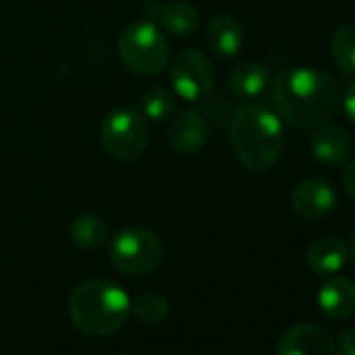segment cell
Listing matches in <instances>:
<instances>
[{
    "instance_id": "cell-24",
    "label": "cell",
    "mask_w": 355,
    "mask_h": 355,
    "mask_svg": "<svg viewBox=\"0 0 355 355\" xmlns=\"http://www.w3.org/2000/svg\"><path fill=\"white\" fill-rule=\"evenodd\" d=\"M340 184H343V191H345L351 199H355V159L345 167V171H343V175H340Z\"/></svg>"
},
{
    "instance_id": "cell-20",
    "label": "cell",
    "mask_w": 355,
    "mask_h": 355,
    "mask_svg": "<svg viewBox=\"0 0 355 355\" xmlns=\"http://www.w3.org/2000/svg\"><path fill=\"white\" fill-rule=\"evenodd\" d=\"M173 109H175V98L167 88L157 86V88L146 90V94L142 96V111L153 121H161L169 117Z\"/></svg>"
},
{
    "instance_id": "cell-23",
    "label": "cell",
    "mask_w": 355,
    "mask_h": 355,
    "mask_svg": "<svg viewBox=\"0 0 355 355\" xmlns=\"http://www.w3.org/2000/svg\"><path fill=\"white\" fill-rule=\"evenodd\" d=\"M336 353L338 355H355V328L340 332L336 340Z\"/></svg>"
},
{
    "instance_id": "cell-11",
    "label": "cell",
    "mask_w": 355,
    "mask_h": 355,
    "mask_svg": "<svg viewBox=\"0 0 355 355\" xmlns=\"http://www.w3.org/2000/svg\"><path fill=\"white\" fill-rule=\"evenodd\" d=\"M209 136V123L199 111H184L169 125V144L180 155L199 153Z\"/></svg>"
},
{
    "instance_id": "cell-22",
    "label": "cell",
    "mask_w": 355,
    "mask_h": 355,
    "mask_svg": "<svg viewBox=\"0 0 355 355\" xmlns=\"http://www.w3.org/2000/svg\"><path fill=\"white\" fill-rule=\"evenodd\" d=\"M340 105H343V109H345L347 119L355 125V80L347 86L345 94L340 96Z\"/></svg>"
},
{
    "instance_id": "cell-14",
    "label": "cell",
    "mask_w": 355,
    "mask_h": 355,
    "mask_svg": "<svg viewBox=\"0 0 355 355\" xmlns=\"http://www.w3.org/2000/svg\"><path fill=\"white\" fill-rule=\"evenodd\" d=\"M270 86V71L261 63H241L228 76L230 92L241 101H255Z\"/></svg>"
},
{
    "instance_id": "cell-7",
    "label": "cell",
    "mask_w": 355,
    "mask_h": 355,
    "mask_svg": "<svg viewBox=\"0 0 355 355\" xmlns=\"http://www.w3.org/2000/svg\"><path fill=\"white\" fill-rule=\"evenodd\" d=\"M169 78L173 90L187 101L207 98L216 84V71L209 57L195 49H187L173 57Z\"/></svg>"
},
{
    "instance_id": "cell-8",
    "label": "cell",
    "mask_w": 355,
    "mask_h": 355,
    "mask_svg": "<svg viewBox=\"0 0 355 355\" xmlns=\"http://www.w3.org/2000/svg\"><path fill=\"white\" fill-rule=\"evenodd\" d=\"M293 211L307 222H318L326 218L334 205H336V193L334 187L326 180V178L313 175L307 180L299 182L291 197Z\"/></svg>"
},
{
    "instance_id": "cell-21",
    "label": "cell",
    "mask_w": 355,
    "mask_h": 355,
    "mask_svg": "<svg viewBox=\"0 0 355 355\" xmlns=\"http://www.w3.org/2000/svg\"><path fill=\"white\" fill-rule=\"evenodd\" d=\"M205 101V113L214 123H222L228 115V103L224 98H203Z\"/></svg>"
},
{
    "instance_id": "cell-5",
    "label": "cell",
    "mask_w": 355,
    "mask_h": 355,
    "mask_svg": "<svg viewBox=\"0 0 355 355\" xmlns=\"http://www.w3.org/2000/svg\"><path fill=\"white\" fill-rule=\"evenodd\" d=\"M109 259L113 268L125 276H146L159 268L163 259V245L155 232L130 226L115 234Z\"/></svg>"
},
{
    "instance_id": "cell-12",
    "label": "cell",
    "mask_w": 355,
    "mask_h": 355,
    "mask_svg": "<svg viewBox=\"0 0 355 355\" xmlns=\"http://www.w3.org/2000/svg\"><path fill=\"white\" fill-rule=\"evenodd\" d=\"M320 309L332 320H347L355 313V282L345 276H330L318 291Z\"/></svg>"
},
{
    "instance_id": "cell-26",
    "label": "cell",
    "mask_w": 355,
    "mask_h": 355,
    "mask_svg": "<svg viewBox=\"0 0 355 355\" xmlns=\"http://www.w3.org/2000/svg\"><path fill=\"white\" fill-rule=\"evenodd\" d=\"M115 355H128V353H115Z\"/></svg>"
},
{
    "instance_id": "cell-10",
    "label": "cell",
    "mask_w": 355,
    "mask_h": 355,
    "mask_svg": "<svg viewBox=\"0 0 355 355\" xmlns=\"http://www.w3.org/2000/svg\"><path fill=\"white\" fill-rule=\"evenodd\" d=\"M309 148H311V155L320 163L334 167V165H343L351 157L353 142L340 125L324 121V123L311 128Z\"/></svg>"
},
{
    "instance_id": "cell-17",
    "label": "cell",
    "mask_w": 355,
    "mask_h": 355,
    "mask_svg": "<svg viewBox=\"0 0 355 355\" xmlns=\"http://www.w3.org/2000/svg\"><path fill=\"white\" fill-rule=\"evenodd\" d=\"M330 51L336 67L345 76L355 78V24H345L334 32Z\"/></svg>"
},
{
    "instance_id": "cell-2",
    "label": "cell",
    "mask_w": 355,
    "mask_h": 355,
    "mask_svg": "<svg viewBox=\"0 0 355 355\" xmlns=\"http://www.w3.org/2000/svg\"><path fill=\"white\" fill-rule=\"evenodd\" d=\"M284 125L274 111L247 103L230 121V142L239 161L251 171L270 169L284 150Z\"/></svg>"
},
{
    "instance_id": "cell-19",
    "label": "cell",
    "mask_w": 355,
    "mask_h": 355,
    "mask_svg": "<svg viewBox=\"0 0 355 355\" xmlns=\"http://www.w3.org/2000/svg\"><path fill=\"white\" fill-rule=\"evenodd\" d=\"M130 313H134L136 320L142 322L144 326H159L169 315V303L163 297H159V295L144 293V295H138L132 301Z\"/></svg>"
},
{
    "instance_id": "cell-13",
    "label": "cell",
    "mask_w": 355,
    "mask_h": 355,
    "mask_svg": "<svg viewBox=\"0 0 355 355\" xmlns=\"http://www.w3.org/2000/svg\"><path fill=\"white\" fill-rule=\"evenodd\" d=\"M245 40L243 26L236 17L232 15H218L209 21L205 30V42L207 49L220 57V59H230L234 57Z\"/></svg>"
},
{
    "instance_id": "cell-6",
    "label": "cell",
    "mask_w": 355,
    "mask_h": 355,
    "mask_svg": "<svg viewBox=\"0 0 355 355\" xmlns=\"http://www.w3.org/2000/svg\"><path fill=\"white\" fill-rule=\"evenodd\" d=\"M101 142L113 159L134 161L148 144L146 121L128 107L111 111L101 125Z\"/></svg>"
},
{
    "instance_id": "cell-18",
    "label": "cell",
    "mask_w": 355,
    "mask_h": 355,
    "mask_svg": "<svg viewBox=\"0 0 355 355\" xmlns=\"http://www.w3.org/2000/svg\"><path fill=\"white\" fill-rule=\"evenodd\" d=\"M69 236L80 249H96L107 241V224L96 216H80L71 222Z\"/></svg>"
},
{
    "instance_id": "cell-1",
    "label": "cell",
    "mask_w": 355,
    "mask_h": 355,
    "mask_svg": "<svg viewBox=\"0 0 355 355\" xmlns=\"http://www.w3.org/2000/svg\"><path fill=\"white\" fill-rule=\"evenodd\" d=\"M340 96L330 73L307 65L280 69L272 90L278 115L295 128H315L330 121L340 107Z\"/></svg>"
},
{
    "instance_id": "cell-4",
    "label": "cell",
    "mask_w": 355,
    "mask_h": 355,
    "mask_svg": "<svg viewBox=\"0 0 355 355\" xmlns=\"http://www.w3.org/2000/svg\"><path fill=\"white\" fill-rule=\"evenodd\" d=\"M117 51L123 65L142 78L161 73L169 63V46L163 32L146 19L134 21L121 32Z\"/></svg>"
},
{
    "instance_id": "cell-25",
    "label": "cell",
    "mask_w": 355,
    "mask_h": 355,
    "mask_svg": "<svg viewBox=\"0 0 355 355\" xmlns=\"http://www.w3.org/2000/svg\"><path fill=\"white\" fill-rule=\"evenodd\" d=\"M353 263H355V245H353Z\"/></svg>"
},
{
    "instance_id": "cell-9",
    "label": "cell",
    "mask_w": 355,
    "mask_h": 355,
    "mask_svg": "<svg viewBox=\"0 0 355 355\" xmlns=\"http://www.w3.org/2000/svg\"><path fill=\"white\" fill-rule=\"evenodd\" d=\"M276 355H336L332 334L320 324L291 326L276 345Z\"/></svg>"
},
{
    "instance_id": "cell-16",
    "label": "cell",
    "mask_w": 355,
    "mask_h": 355,
    "mask_svg": "<svg viewBox=\"0 0 355 355\" xmlns=\"http://www.w3.org/2000/svg\"><path fill=\"white\" fill-rule=\"evenodd\" d=\"M159 19L163 28L178 38L191 36L199 28V15L189 3H175V5L163 7Z\"/></svg>"
},
{
    "instance_id": "cell-3",
    "label": "cell",
    "mask_w": 355,
    "mask_h": 355,
    "mask_svg": "<svg viewBox=\"0 0 355 355\" xmlns=\"http://www.w3.org/2000/svg\"><path fill=\"white\" fill-rule=\"evenodd\" d=\"M132 309L123 288L109 280H86L69 297L67 311L71 322L86 334L107 336L117 332Z\"/></svg>"
},
{
    "instance_id": "cell-15",
    "label": "cell",
    "mask_w": 355,
    "mask_h": 355,
    "mask_svg": "<svg viewBox=\"0 0 355 355\" xmlns=\"http://www.w3.org/2000/svg\"><path fill=\"white\" fill-rule=\"evenodd\" d=\"M347 261V245L336 236H322L307 249V266L320 276L336 274Z\"/></svg>"
}]
</instances>
